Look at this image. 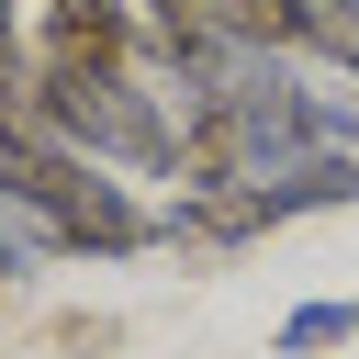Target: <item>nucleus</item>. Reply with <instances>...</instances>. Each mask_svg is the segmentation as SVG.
I'll return each mask as SVG.
<instances>
[{"label":"nucleus","instance_id":"1","mask_svg":"<svg viewBox=\"0 0 359 359\" xmlns=\"http://www.w3.org/2000/svg\"><path fill=\"white\" fill-rule=\"evenodd\" d=\"M146 79H157V67H34V79H22V112H34L56 146L101 157V168L168 180V168H180V112H168V90H146Z\"/></svg>","mask_w":359,"mask_h":359},{"label":"nucleus","instance_id":"2","mask_svg":"<svg viewBox=\"0 0 359 359\" xmlns=\"http://www.w3.org/2000/svg\"><path fill=\"white\" fill-rule=\"evenodd\" d=\"M34 67H168L135 0H45V56Z\"/></svg>","mask_w":359,"mask_h":359},{"label":"nucleus","instance_id":"5","mask_svg":"<svg viewBox=\"0 0 359 359\" xmlns=\"http://www.w3.org/2000/svg\"><path fill=\"white\" fill-rule=\"evenodd\" d=\"M22 79H34V67H11V0H0V123L22 112Z\"/></svg>","mask_w":359,"mask_h":359},{"label":"nucleus","instance_id":"3","mask_svg":"<svg viewBox=\"0 0 359 359\" xmlns=\"http://www.w3.org/2000/svg\"><path fill=\"white\" fill-rule=\"evenodd\" d=\"M202 22L247 56H314V0H202Z\"/></svg>","mask_w":359,"mask_h":359},{"label":"nucleus","instance_id":"4","mask_svg":"<svg viewBox=\"0 0 359 359\" xmlns=\"http://www.w3.org/2000/svg\"><path fill=\"white\" fill-rule=\"evenodd\" d=\"M359 337V303H303L292 325H280V359H303V348H348Z\"/></svg>","mask_w":359,"mask_h":359}]
</instances>
